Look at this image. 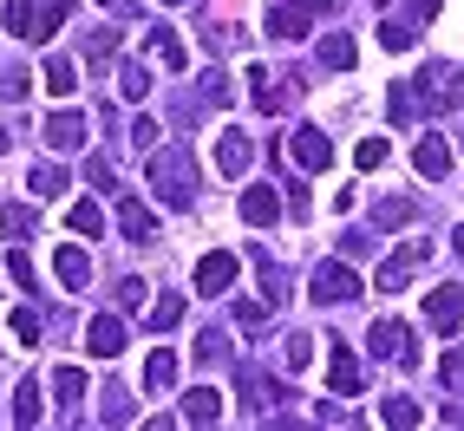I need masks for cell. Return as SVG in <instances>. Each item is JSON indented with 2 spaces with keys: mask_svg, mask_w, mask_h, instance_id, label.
<instances>
[{
  "mask_svg": "<svg viewBox=\"0 0 464 431\" xmlns=\"http://www.w3.org/2000/svg\"><path fill=\"white\" fill-rule=\"evenodd\" d=\"M72 0H7V34L14 40H46L59 20H66Z\"/></svg>",
  "mask_w": 464,
  "mask_h": 431,
  "instance_id": "cell-1",
  "label": "cell"
},
{
  "mask_svg": "<svg viewBox=\"0 0 464 431\" xmlns=\"http://www.w3.org/2000/svg\"><path fill=\"white\" fill-rule=\"evenodd\" d=\"M150 190H158L164 203H190V190H197L190 150H158V158H150Z\"/></svg>",
  "mask_w": 464,
  "mask_h": 431,
  "instance_id": "cell-2",
  "label": "cell"
},
{
  "mask_svg": "<svg viewBox=\"0 0 464 431\" xmlns=\"http://www.w3.org/2000/svg\"><path fill=\"white\" fill-rule=\"evenodd\" d=\"M425 262H431V242H406L399 255H386V262H380V294H399Z\"/></svg>",
  "mask_w": 464,
  "mask_h": 431,
  "instance_id": "cell-3",
  "label": "cell"
},
{
  "mask_svg": "<svg viewBox=\"0 0 464 431\" xmlns=\"http://www.w3.org/2000/svg\"><path fill=\"white\" fill-rule=\"evenodd\" d=\"M314 301H327V307L360 301V274H353V268H340V262H321V268H314Z\"/></svg>",
  "mask_w": 464,
  "mask_h": 431,
  "instance_id": "cell-4",
  "label": "cell"
},
{
  "mask_svg": "<svg viewBox=\"0 0 464 431\" xmlns=\"http://www.w3.org/2000/svg\"><path fill=\"white\" fill-rule=\"evenodd\" d=\"M425 321L439 333H458L464 327V288H431L425 294Z\"/></svg>",
  "mask_w": 464,
  "mask_h": 431,
  "instance_id": "cell-5",
  "label": "cell"
},
{
  "mask_svg": "<svg viewBox=\"0 0 464 431\" xmlns=\"http://www.w3.org/2000/svg\"><path fill=\"white\" fill-rule=\"evenodd\" d=\"M366 340H373L380 359H412V327H406V321H373Z\"/></svg>",
  "mask_w": 464,
  "mask_h": 431,
  "instance_id": "cell-6",
  "label": "cell"
},
{
  "mask_svg": "<svg viewBox=\"0 0 464 431\" xmlns=\"http://www.w3.org/2000/svg\"><path fill=\"white\" fill-rule=\"evenodd\" d=\"M275 216H282V196H275L268 183H249V190H242V223H249V229H268Z\"/></svg>",
  "mask_w": 464,
  "mask_h": 431,
  "instance_id": "cell-7",
  "label": "cell"
},
{
  "mask_svg": "<svg viewBox=\"0 0 464 431\" xmlns=\"http://www.w3.org/2000/svg\"><path fill=\"white\" fill-rule=\"evenodd\" d=\"M295 164H301V170H327V164H334V144H327V131L301 125V131H295Z\"/></svg>",
  "mask_w": 464,
  "mask_h": 431,
  "instance_id": "cell-8",
  "label": "cell"
},
{
  "mask_svg": "<svg viewBox=\"0 0 464 431\" xmlns=\"http://www.w3.org/2000/svg\"><path fill=\"white\" fill-rule=\"evenodd\" d=\"M229 282H236V255L229 249H216V255L197 262V294H223Z\"/></svg>",
  "mask_w": 464,
  "mask_h": 431,
  "instance_id": "cell-9",
  "label": "cell"
},
{
  "mask_svg": "<svg viewBox=\"0 0 464 431\" xmlns=\"http://www.w3.org/2000/svg\"><path fill=\"white\" fill-rule=\"evenodd\" d=\"M85 347L99 353V359H118V353H125V321H118V314H99V321H92V333H85Z\"/></svg>",
  "mask_w": 464,
  "mask_h": 431,
  "instance_id": "cell-10",
  "label": "cell"
},
{
  "mask_svg": "<svg viewBox=\"0 0 464 431\" xmlns=\"http://www.w3.org/2000/svg\"><path fill=\"white\" fill-rule=\"evenodd\" d=\"M46 144L53 150H79L85 144V111H53L46 118Z\"/></svg>",
  "mask_w": 464,
  "mask_h": 431,
  "instance_id": "cell-11",
  "label": "cell"
},
{
  "mask_svg": "<svg viewBox=\"0 0 464 431\" xmlns=\"http://www.w3.org/2000/svg\"><path fill=\"white\" fill-rule=\"evenodd\" d=\"M327 386H334L340 398H353V392L366 386V366H360L353 353H334V359H327Z\"/></svg>",
  "mask_w": 464,
  "mask_h": 431,
  "instance_id": "cell-12",
  "label": "cell"
},
{
  "mask_svg": "<svg viewBox=\"0 0 464 431\" xmlns=\"http://www.w3.org/2000/svg\"><path fill=\"white\" fill-rule=\"evenodd\" d=\"M216 164H223V177L249 170V164H256V144L242 138V131H223V144H216Z\"/></svg>",
  "mask_w": 464,
  "mask_h": 431,
  "instance_id": "cell-13",
  "label": "cell"
},
{
  "mask_svg": "<svg viewBox=\"0 0 464 431\" xmlns=\"http://www.w3.org/2000/svg\"><path fill=\"white\" fill-rule=\"evenodd\" d=\"M183 418H190V425H216V418H223V392H209V386L183 392Z\"/></svg>",
  "mask_w": 464,
  "mask_h": 431,
  "instance_id": "cell-14",
  "label": "cell"
},
{
  "mask_svg": "<svg viewBox=\"0 0 464 431\" xmlns=\"http://www.w3.org/2000/svg\"><path fill=\"white\" fill-rule=\"evenodd\" d=\"M419 177H451V144L445 138H419Z\"/></svg>",
  "mask_w": 464,
  "mask_h": 431,
  "instance_id": "cell-15",
  "label": "cell"
},
{
  "mask_svg": "<svg viewBox=\"0 0 464 431\" xmlns=\"http://www.w3.org/2000/svg\"><path fill=\"white\" fill-rule=\"evenodd\" d=\"M53 268H59V288H66V294H79V288L92 282V262H85L79 249H59V262H53Z\"/></svg>",
  "mask_w": 464,
  "mask_h": 431,
  "instance_id": "cell-16",
  "label": "cell"
},
{
  "mask_svg": "<svg viewBox=\"0 0 464 431\" xmlns=\"http://www.w3.org/2000/svg\"><path fill=\"white\" fill-rule=\"evenodd\" d=\"M46 91H59V99H72V91H79V66H72L66 53L46 59Z\"/></svg>",
  "mask_w": 464,
  "mask_h": 431,
  "instance_id": "cell-17",
  "label": "cell"
},
{
  "mask_svg": "<svg viewBox=\"0 0 464 431\" xmlns=\"http://www.w3.org/2000/svg\"><path fill=\"white\" fill-rule=\"evenodd\" d=\"M170 379H177V353L158 347V353H150V366H144V386H150V392H170Z\"/></svg>",
  "mask_w": 464,
  "mask_h": 431,
  "instance_id": "cell-18",
  "label": "cell"
},
{
  "mask_svg": "<svg viewBox=\"0 0 464 431\" xmlns=\"http://www.w3.org/2000/svg\"><path fill=\"white\" fill-rule=\"evenodd\" d=\"M40 418H46L40 386H34V379H20V392H14V425H40Z\"/></svg>",
  "mask_w": 464,
  "mask_h": 431,
  "instance_id": "cell-19",
  "label": "cell"
},
{
  "mask_svg": "<svg viewBox=\"0 0 464 431\" xmlns=\"http://www.w3.org/2000/svg\"><path fill=\"white\" fill-rule=\"evenodd\" d=\"M118 229H125V235H150V229H158V216H150L138 196H125V209H118Z\"/></svg>",
  "mask_w": 464,
  "mask_h": 431,
  "instance_id": "cell-20",
  "label": "cell"
},
{
  "mask_svg": "<svg viewBox=\"0 0 464 431\" xmlns=\"http://www.w3.org/2000/svg\"><path fill=\"white\" fill-rule=\"evenodd\" d=\"M53 392H59V406H79V398H85V373H79V366H59Z\"/></svg>",
  "mask_w": 464,
  "mask_h": 431,
  "instance_id": "cell-21",
  "label": "cell"
},
{
  "mask_svg": "<svg viewBox=\"0 0 464 431\" xmlns=\"http://www.w3.org/2000/svg\"><path fill=\"white\" fill-rule=\"evenodd\" d=\"M66 223H72V235H99V229H105V209H99V203H72Z\"/></svg>",
  "mask_w": 464,
  "mask_h": 431,
  "instance_id": "cell-22",
  "label": "cell"
},
{
  "mask_svg": "<svg viewBox=\"0 0 464 431\" xmlns=\"http://www.w3.org/2000/svg\"><path fill=\"white\" fill-rule=\"evenodd\" d=\"M144 46H150V59H164V66H177V72H183V46L164 34V26H150V40H144Z\"/></svg>",
  "mask_w": 464,
  "mask_h": 431,
  "instance_id": "cell-23",
  "label": "cell"
},
{
  "mask_svg": "<svg viewBox=\"0 0 464 431\" xmlns=\"http://www.w3.org/2000/svg\"><path fill=\"white\" fill-rule=\"evenodd\" d=\"M118 91H125V99H131V105H138V99H144V91H150V72L138 66V59H131V66H118Z\"/></svg>",
  "mask_w": 464,
  "mask_h": 431,
  "instance_id": "cell-24",
  "label": "cell"
},
{
  "mask_svg": "<svg viewBox=\"0 0 464 431\" xmlns=\"http://www.w3.org/2000/svg\"><path fill=\"white\" fill-rule=\"evenodd\" d=\"M268 34H275V40H301V34H307V20L288 14V7H275V14H268Z\"/></svg>",
  "mask_w": 464,
  "mask_h": 431,
  "instance_id": "cell-25",
  "label": "cell"
},
{
  "mask_svg": "<svg viewBox=\"0 0 464 431\" xmlns=\"http://www.w3.org/2000/svg\"><path fill=\"white\" fill-rule=\"evenodd\" d=\"M321 59H327L334 72H347V66H353V40H347V34H334V40L321 46Z\"/></svg>",
  "mask_w": 464,
  "mask_h": 431,
  "instance_id": "cell-26",
  "label": "cell"
},
{
  "mask_svg": "<svg viewBox=\"0 0 464 431\" xmlns=\"http://www.w3.org/2000/svg\"><path fill=\"white\" fill-rule=\"evenodd\" d=\"M111 53H118V34H111V26L85 40V59H92V66H111Z\"/></svg>",
  "mask_w": 464,
  "mask_h": 431,
  "instance_id": "cell-27",
  "label": "cell"
},
{
  "mask_svg": "<svg viewBox=\"0 0 464 431\" xmlns=\"http://www.w3.org/2000/svg\"><path fill=\"white\" fill-rule=\"evenodd\" d=\"M0 229H7V235H34V209L7 203V209H0Z\"/></svg>",
  "mask_w": 464,
  "mask_h": 431,
  "instance_id": "cell-28",
  "label": "cell"
},
{
  "mask_svg": "<svg viewBox=\"0 0 464 431\" xmlns=\"http://www.w3.org/2000/svg\"><path fill=\"white\" fill-rule=\"evenodd\" d=\"M412 40H419V34H412V26H399V20H386V26H380V46H386V53H406Z\"/></svg>",
  "mask_w": 464,
  "mask_h": 431,
  "instance_id": "cell-29",
  "label": "cell"
},
{
  "mask_svg": "<svg viewBox=\"0 0 464 431\" xmlns=\"http://www.w3.org/2000/svg\"><path fill=\"white\" fill-rule=\"evenodd\" d=\"M59 190H66V170L40 164V170H34V196H59Z\"/></svg>",
  "mask_w": 464,
  "mask_h": 431,
  "instance_id": "cell-30",
  "label": "cell"
},
{
  "mask_svg": "<svg viewBox=\"0 0 464 431\" xmlns=\"http://www.w3.org/2000/svg\"><path fill=\"white\" fill-rule=\"evenodd\" d=\"M177 321H183V294H164L150 307V327H177Z\"/></svg>",
  "mask_w": 464,
  "mask_h": 431,
  "instance_id": "cell-31",
  "label": "cell"
},
{
  "mask_svg": "<svg viewBox=\"0 0 464 431\" xmlns=\"http://www.w3.org/2000/svg\"><path fill=\"white\" fill-rule=\"evenodd\" d=\"M380 418H386V425H419V406H412V398H386Z\"/></svg>",
  "mask_w": 464,
  "mask_h": 431,
  "instance_id": "cell-32",
  "label": "cell"
},
{
  "mask_svg": "<svg viewBox=\"0 0 464 431\" xmlns=\"http://www.w3.org/2000/svg\"><path fill=\"white\" fill-rule=\"evenodd\" d=\"M14 340H26V347L40 340V314H34V307H14Z\"/></svg>",
  "mask_w": 464,
  "mask_h": 431,
  "instance_id": "cell-33",
  "label": "cell"
},
{
  "mask_svg": "<svg viewBox=\"0 0 464 431\" xmlns=\"http://www.w3.org/2000/svg\"><path fill=\"white\" fill-rule=\"evenodd\" d=\"M353 164H360V170H380V164H386V138H366V144L353 150Z\"/></svg>",
  "mask_w": 464,
  "mask_h": 431,
  "instance_id": "cell-34",
  "label": "cell"
},
{
  "mask_svg": "<svg viewBox=\"0 0 464 431\" xmlns=\"http://www.w3.org/2000/svg\"><path fill=\"white\" fill-rule=\"evenodd\" d=\"M406 223H412V203H392V196H386V203H380V229H406Z\"/></svg>",
  "mask_w": 464,
  "mask_h": 431,
  "instance_id": "cell-35",
  "label": "cell"
},
{
  "mask_svg": "<svg viewBox=\"0 0 464 431\" xmlns=\"http://www.w3.org/2000/svg\"><path fill=\"white\" fill-rule=\"evenodd\" d=\"M7 274H14V282H26V288H34V262H26V249H14V255H7Z\"/></svg>",
  "mask_w": 464,
  "mask_h": 431,
  "instance_id": "cell-36",
  "label": "cell"
},
{
  "mask_svg": "<svg viewBox=\"0 0 464 431\" xmlns=\"http://www.w3.org/2000/svg\"><path fill=\"white\" fill-rule=\"evenodd\" d=\"M236 321H242V327H262V321H268V307H262V301H242V307H236Z\"/></svg>",
  "mask_w": 464,
  "mask_h": 431,
  "instance_id": "cell-37",
  "label": "cell"
},
{
  "mask_svg": "<svg viewBox=\"0 0 464 431\" xmlns=\"http://www.w3.org/2000/svg\"><path fill=\"white\" fill-rule=\"evenodd\" d=\"M85 177L99 183V190H111V164H105V158H92V164H85Z\"/></svg>",
  "mask_w": 464,
  "mask_h": 431,
  "instance_id": "cell-38",
  "label": "cell"
},
{
  "mask_svg": "<svg viewBox=\"0 0 464 431\" xmlns=\"http://www.w3.org/2000/svg\"><path fill=\"white\" fill-rule=\"evenodd\" d=\"M295 7H301V14H327V7H334V0H295Z\"/></svg>",
  "mask_w": 464,
  "mask_h": 431,
  "instance_id": "cell-39",
  "label": "cell"
},
{
  "mask_svg": "<svg viewBox=\"0 0 464 431\" xmlns=\"http://www.w3.org/2000/svg\"><path fill=\"white\" fill-rule=\"evenodd\" d=\"M99 7H111V14H131V0H99Z\"/></svg>",
  "mask_w": 464,
  "mask_h": 431,
  "instance_id": "cell-40",
  "label": "cell"
},
{
  "mask_svg": "<svg viewBox=\"0 0 464 431\" xmlns=\"http://www.w3.org/2000/svg\"><path fill=\"white\" fill-rule=\"evenodd\" d=\"M451 249H458V255H464V229H458V242H451Z\"/></svg>",
  "mask_w": 464,
  "mask_h": 431,
  "instance_id": "cell-41",
  "label": "cell"
},
{
  "mask_svg": "<svg viewBox=\"0 0 464 431\" xmlns=\"http://www.w3.org/2000/svg\"><path fill=\"white\" fill-rule=\"evenodd\" d=\"M7 144H14V138H7V131H0V150H7Z\"/></svg>",
  "mask_w": 464,
  "mask_h": 431,
  "instance_id": "cell-42",
  "label": "cell"
},
{
  "mask_svg": "<svg viewBox=\"0 0 464 431\" xmlns=\"http://www.w3.org/2000/svg\"><path fill=\"white\" fill-rule=\"evenodd\" d=\"M170 7H177V0H170Z\"/></svg>",
  "mask_w": 464,
  "mask_h": 431,
  "instance_id": "cell-43",
  "label": "cell"
}]
</instances>
